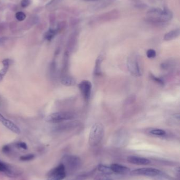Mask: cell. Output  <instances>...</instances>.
I'll return each instance as SVG.
<instances>
[{"label": "cell", "mask_w": 180, "mask_h": 180, "mask_svg": "<svg viewBox=\"0 0 180 180\" xmlns=\"http://www.w3.org/2000/svg\"><path fill=\"white\" fill-rule=\"evenodd\" d=\"M173 18V13L170 9L164 8L153 7L149 9L146 15V20L152 24H162L171 21Z\"/></svg>", "instance_id": "obj_1"}, {"label": "cell", "mask_w": 180, "mask_h": 180, "mask_svg": "<svg viewBox=\"0 0 180 180\" xmlns=\"http://www.w3.org/2000/svg\"><path fill=\"white\" fill-rule=\"evenodd\" d=\"M104 135V127L101 123H95L92 126L89 135V143L95 147L101 143Z\"/></svg>", "instance_id": "obj_2"}, {"label": "cell", "mask_w": 180, "mask_h": 180, "mask_svg": "<svg viewBox=\"0 0 180 180\" xmlns=\"http://www.w3.org/2000/svg\"><path fill=\"white\" fill-rule=\"evenodd\" d=\"M127 66L128 71L133 76L138 77L142 75L139 57L136 53L129 55L127 59Z\"/></svg>", "instance_id": "obj_3"}, {"label": "cell", "mask_w": 180, "mask_h": 180, "mask_svg": "<svg viewBox=\"0 0 180 180\" xmlns=\"http://www.w3.org/2000/svg\"><path fill=\"white\" fill-rule=\"evenodd\" d=\"M120 16V12L118 9H114L97 15L91 20L92 24H101L112 21L118 19Z\"/></svg>", "instance_id": "obj_4"}, {"label": "cell", "mask_w": 180, "mask_h": 180, "mask_svg": "<svg viewBox=\"0 0 180 180\" xmlns=\"http://www.w3.org/2000/svg\"><path fill=\"white\" fill-rule=\"evenodd\" d=\"M74 118V113L71 112H58L48 115L46 118V121L50 123H58L71 120Z\"/></svg>", "instance_id": "obj_5"}, {"label": "cell", "mask_w": 180, "mask_h": 180, "mask_svg": "<svg viewBox=\"0 0 180 180\" xmlns=\"http://www.w3.org/2000/svg\"><path fill=\"white\" fill-rule=\"evenodd\" d=\"M66 175V168L61 164L51 171L49 174L48 180H63Z\"/></svg>", "instance_id": "obj_6"}, {"label": "cell", "mask_w": 180, "mask_h": 180, "mask_svg": "<svg viewBox=\"0 0 180 180\" xmlns=\"http://www.w3.org/2000/svg\"><path fill=\"white\" fill-rule=\"evenodd\" d=\"M132 173L135 175H145L149 176H155L159 175L161 173V171L158 169L152 168H138L133 171Z\"/></svg>", "instance_id": "obj_7"}, {"label": "cell", "mask_w": 180, "mask_h": 180, "mask_svg": "<svg viewBox=\"0 0 180 180\" xmlns=\"http://www.w3.org/2000/svg\"><path fill=\"white\" fill-rule=\"evenodd\" d=\"M78 87L85 99H89L90 97L92 88L91 82L88 80L82 81L78 85Z\"/></svg>", "instance_id": "obj_8"}, {"label": "cell", "mask_w": 180, "mask_h": 180, "mask_svg": "<svg viewBox=\"0 0 180 180\" xmlns=\"http://www.w3.org/2000/svg\"><path fill=\"white\" fill-rule=\"evenodd\" d=\"M128 140L127 133L124 130H120L116 133L114 136V142L116 146L124 145Z\"/></svg>", "instance_id": "obj_9"}, {"label": "cell", "mask_w": 180, "mask_h": 180, "mask_svg": "<svg viewBox=\"0 0 180 180\" xmlns=\"http://www.w3.org/2000/svg\"><path fill=\"white\" fill-rule=\"evenodd\" d=\"M0 122L2 123L5 127H7L8 129H9L13 132L17 134L20 133V130L19 127L17 126L15 123H13L9 120H7L5 118L1 113H0Z\"/></svg>", "instance_id": "obj_10"}, {"label": "cell", "mask_w": 180, "mask_h": 180, "mask_svg": "<svg viewBox=\"0 0 180 180\" xmlns=\"http://www.w3.org/2000/svg\"><path fill=\"white\" fill-rule=\"evenodd\" d=\"M127 161L130 163L136 165H147L150 163L148 159L135 156H129L127 158Z\"/></svg>", "instance_id": "obj_11"}, {"label": "cell", "mask_w": 180, "mask_h": 180, "mask_svg": "<svg viewBox=\"0 0 180 180\" xmlns=\"http://www.w3.org/2000/svg\"><path fill=\"white\" fill-rule=\"evenodd\" d=\"M110 168L113 173L118 174H126L130 171V169L128 168L118 164H113Z\"/></svg>", "instance_id": "obj_12"}, {"label": "cell", "mask_w": 180, "mask_h": 180, "mask_svg": "<svg viewBox=\"0 0 180 180\" xmlns=\"http://www.w3.org/2000/svg\"><path fill=\"white\" fill-rule=\"evenodd\" d=\"M64 161L66 164V165L70 168H76L79 163V159L74 156H66Z\"/></svg>", "instance_id": "obj_13"}, {"label": "cell", "mask_w": 180, "mask_h": 180, "mask_svg": "<svg viewBox=\"0 0 180 180\" xmlns=\"http://www.w3.org/2000/svg\"><path fill=\"white\" fill-rule=\"evenodd\" d=\"M180 34V29L179 28L174 29V30H173L166 33L164 36V40L165 41H167L173 40L174 39L179 37Z\"/></svg>", "instance_id": "obj_14"}, {"label": "cell", "mask_w": 180, "mask_h": 180, "mask_svg": "<svg viewBox=\"0 0 180 180\" xmlns=\"http://www.w3.org/2000/svg\"><path fill=\"white\" fill-rule=\"evenodd\" d=\"M59 32L58 28H49L44 34V38L48 41H51Z\"/></svg>", "instance_id": "obj_15"}, {"label": "cell", "mask_w": 180, "mask_h": 180, "mask_svg": "<svg viewBox=\"0 0 180 180\" xmlns=\"http://www.w3.org/2000/svg\"><path fill=\"white\" fill-rule=\"evenodd\" d=\"M63 0H51L46 5L47 9L49 11H52L58 7V5L63 2Z\"/></svg>", "instance_id": "obj_16"}, {"label": "cell", "mask_w": 180, "mask_h": 180, "mask_svg": "<svg viewBox=\"0 0 180 180\" xmlns=\"http://www.w3.org/2000/svg\"><path fill=\"white\" fill-rule=\"evenodd\" d=\"M9 62L10 61L8 59L4 60L2 61V64L3 65V68L2 69L0 70V82L2 80L3 76L5 75L7 73L9 67Z\"/></svg>", "instance_id": "obj_17"}, {"label": "cell", "mask_w": 180, "mask_h": 180, "mask_svg": "<svg viewBox=\"0 0 180 180\" xmlns=\"http://www.w3.org/2000/svg\"><path fill=\"white\" fill-rule=\"evenodd\" d=\"M61 83L63 85L70 86H73V85H75L76 83V81L75 80V79L72 78L67 76V77L63 78L61 79Z\"/></svg>", "instance_id": "obj_18"}, {"label": "cell", "mask_w": 180, "mask_h": 180, "mask_svg": "<svg viewBox=\"0 0 180 180\" xmlns=\"http://www.w3.org/2000/svg\"><path fill=\"white\" fill-rule=\"evenodd\" d=\"M98 169L100 172L104 173V174H111L113 173V171L111 170L110 167H108L107 166L104 165L103 164L99 165Z\"/></svg>", "instance_id": "obj_19"}, {"label": "cell", "mask_w": 180, "mask_h": 180, "mask_svg": "<svg viewBox=\"0 0 180 180\" xmlns=\"http://www.w3.org/2000/svg\"><path fill=\"white\" fill-rule=\"evenodd\" d=\"M101 62H102V57L101 55L96 60V65L95 69V74H96V75H99L101 73Z\"/></svg>", "instance_id": "obj_20"}, {"label": "cell", "mask_w": 180, "mask_h": 180, "mask_svg": "<svg viewBox=\"0 0 180 180\" xmlns=\"http://www.w3.org/2000/svg\"><path fill=\"white\" fill-rule=\"evenodd\" d=\"M150 133L153 135L156 136H164L166 134V132L162 129H153L150 131Z\"/></svg>", "instance_id": "obj_21"}, {"label": "cell", "mask_w": 180, "mask_h": 180, "mask_svg": "<svg viewBox=\"0 0 180 180\" xmlns=\"http://www.w3.org/2000/svg\"><path fill=\"white\" fill-rule=\"evenodd\" d=\"M15 17L19 21H23L26 18V15L24 12L19 11L15 13Z\"/></svg>", "instance_id": "obj_22"}, {"label": "cell", "mask_w": 180, "mask_h": 180, "mask_svg": "<svg viewBox=\"0 0 180 180\" xmlns=\"http://www.w3.org/2000/svg\"><path fill=\"white\" fill-rule=\"evenodd\" d=\"M0 172H6V173H9L10 172V170L8 166L1 161H0Z\"/></svg>", "instance_id": "obj_23"}, {"label": "cell", "mask_w": 180, "mask_h": 180, "mask_svg": "<svg viewBox=\"0 0 180 180\" xmlns=\"http://www.w3.org/2000/svg\"><path fill=\"white\" fill-rule=\"evenodd\" d=\"M147 57L148 58L152 59L156 57V51L153 49H149L146 52Z\"/></svg>", "instance_id": "obj_24"}, {"label": "cell", "mask_w": 180, "mask_h": 180, "mask_svg": "<svg viewBox=\"0 0 180 180\" xmlns=\"http://www.w3.org/2000/svg\"><path fill=\"white\" fill-rule=\"evenodd\" d=\"M34 158V155L33 154H28L27 155L21 156L20 158V159L22 161H29Z\"/></svg>", "instance_id": "obj_25"}, {"label": "cell", "mask_w": 180, "mask_h": 180, "mask_svg": "<svg viewBox=\"0 0 180 180\" xmlns=\"http://www.w3.org/2000/svg\"><path fill=\"white\" fill-rule=\"evenodd\" d=\"M151 78L154 81H155L157 83H159L160 84H161V85H163L164 84V82L162 80V79H161L160 78H157L156 76H155L153 75V74H151Z\"/></svg>", "instance_id": "obj_26"}, {"label": "cell", "mask_w": 180, "mask_h": 180, "mask_svg": "<svg viewBox=\"0 0 180 180\" xmlns=\"http://www.w3.org/2000/svg\"><path fill=\"white\" fill-rule=\"evenodd\" d=\"M31 3L30 0H22L21 2V5L22 7L26 8L30 5Z\"/></svg>", "instance_id": "obj_27"}, {"label": "cell", "mask_w": 180, "mask_h": 180, "mask_svg": "<svg viewBox=\"0 0 180 180\" xmlns=\"http://www.w3.org/2000/svg\"><path fill=\"white\" fill-rule=\"evenodd\" d=\"M80 22V20L79 19H77V18H74L71 20V23L73 25H75L78 23H79Z\"/></svg>", "instance_id": "obj_28"}, {"label": "cell", "mask_w": 180, "mask_h": 180, "mask_svg": "<svg viewBox=\"0 0 180 180\" xmlns=\"http://www.w3.org/2000/svg\"><path fill=\"white\" fill-rule=\"evenodd\" d=\"M19 146L21 148H22L24 150L27 149V145L24 142H20L19 143Z\"/></svg>", "instance_id": "obj_29"}, {"label": "cell", "mask_w": 180, "mask_h": 180, "mask_svg": "<svg viewBox=\"0 0 180 180\" xmlns=\"http://www.w3.org/2000/svg\"><path fill=\"white\" fill-rule=\"evenodd\" d=\"M9 149H10V148H9V147H8V146H5V147H3V151L4 152H7L9 151Z\"/></svg>", "instance_id": "obj_30"}, {"label": "cell", "mask_w": 180, "mask_h": 180, "mask_svg": "<svg viewBox=\"0 0 180 180\" xmlns=\"http://www.w3.org/2000/svg\"><path fill=\"white\" fill-rule=\"evenodd\" d=\"M85 1H88V2H97L99 0H84Z\"/></svg>", "instance_id": "obj_31"}, {"label": "cell", "mask_w": 180, "mask_h": 180, "mask_svg": "<svg viewBox=\"0 0 180 180\" xmlns=\"http://www.w3.org/2000/svg\"><path fill=\"white\" fill-rule=\"evenodd\" d=\"M111 1H113V0H111Z\"/></svg>", "instance_id": "obj_32"}]
</instances>
